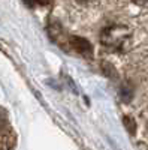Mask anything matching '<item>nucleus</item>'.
<instances>
[{"label":"nucleus","mask_w":148,"mask_h":150,"mask_svg":"<svg viewBox=\"0 0 148 150\" xmlns=\"http://www.w3.org/2000/svg\"><path fill=\"white\" fill-rule=\"evenodd\" d=\"M72 47L82 56H88L90 57L93 54V48H91L90 42L87 39H84V38H78V36L72 38Z\"/></svg>","instance_id":"obj_1"},{"label":"nucleus","mask_w":148,"mask_h":150,"mask_svg":"<svg viewBox=\"0 0 148 150\" xmlns=\"http://www.w3.org/2000/svg\"><path fill=\"white\" fill-rule=\"evenodd\" d=\"M22 2L26 3L27 6H30V8H32V6H34V3H36V0H22Z\"/></svg>","instance_id":"obj_3"},{"label":"nucleus","mask_w":148,"mask_h":150,"mask_svg":"<svg viewBox=\"0 0 148 150\" xmlns=\"http://www.w3.org/2000/svg\"><path fill=\"white\" fill-rule=\"evenodd\" d=\"M123 122H124V126L127 128V131H129V134H135L136 132V123H135V120L132 119V117H129V116H126L124 119H123Z\"/></svg>","instance_id":"obj_2"},{"label":"nucleus","mask_w":148,"mask_h":150,"mask_svg":"<svg viewBox=\"0 0 148 150\" xmlns=\"http://www.w3.org/2000/svg\"><path fill=\"white\" fill-rule=\"evenodd\" d=\"M138 3H141V5H148V0H136Z\"/></svg>","instance_id":"obj_5"},{"label":"nucleus","mask_w":148,"mask_h":150,"mask_svg":"<svg viewBox=\"0 0 148 150\" xmlns=\"http://www.w3.org/2000/svg\"><path fill=\"white\" fill-rule=\"evenodd\" d=\"M75 2H78L81 5H88V3H93L94 0H75Z\"/></svg>","instance_id":"obj_4"}]
</instances>
